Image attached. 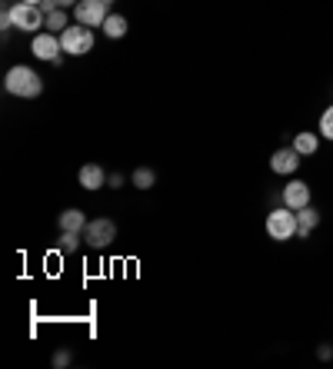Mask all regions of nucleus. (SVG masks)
Listing matches in <instances>:
<instances>
[{
    "label": "nucleus",
    "mask_w": 333,
    "mask_h": 369,
    "mask_svg": "<svg viewBox=\"0 0 333 369\" xmlns=\"http://www.w3.org/2000/svg\"><path fill=\"white\" fill-rule=\"evenodd\" d=\"M4 90L11 93V97H20V100H34L44 93V80H40V73L34 67H27V63H17V67L7 70V77H4Z\"/></svg>",
    "instance_id": "1"
},
{
    "label": "nucleus",
    "mask_w": 333,
    "mask_h": 369,
    "mask_svg": "<svg viewBox=\"0 0 333 369\" xmlns=\"http://www.w3.org/2000/svg\"><path fill=\"white\" fill-rule=\"evenodd\" d=\"M267 236L277 243H286L297 236V210L277 207L267 213Z\"/></svg>",
    "instance_id": "2"
},
{
    "label": "nucleus",
    "mask_w": 333,
    "mask_h": 369,
    "mask_svg": "<svg viewBox=\"0 0 333 369\" xmlns=\"http://www.w3.org/2000/svg\"><path fill=\"white\" fill-rule=\"evenodd\" d=\"M60 47H63V54H71V57H83V54L94 50V30L83 27V23H77V27L71 23V27L60 34Z\"/></svg>",
    "instance_id": "3"
},
{
    "label": "nucleus",
    "mask_w": 333,
    "mask_h": 369,
    "mask_svg": "<svg viewBox=\"0 0 333 369\" xmlns=\"http://www.w3.org/2000/svg\"><path fill=\"white\" fill-rule=\"evenodd\" d=\"M114 240H117V223L107 219V217L90 219V223H87V230H83V243H87L90 250H107Z\"/></svg>",
    "instance_id": "4"
},
{
    "label": "nucleus",
    "mask_w": 333,
    "mask_h": 369,
    "mask_svg": "<svg viewBox=\"0 0 333 369\" xmlns=\"http://www.w3.org/2000/svg\"><path fill=\"white\" fill-rule=\"evenodd\" d=\"M11 20H13L17 30H24V34H37V30L47 23V13L40 11V7H34V4H13Z\"/></svg>",
    "instance_id": "5"
},
{
    "label": "nucleus",
    "mask_w": 333,
    "mask_h": 369,
    "mask_svg": "<svg viewBox=\"0 0 333 369\" xmlns=\"http://www.w3.org/2000/svg\"><path fill=\"white\" fill-rule=\"evenodd\" d=\"M107 13L110 11L104 0H80V4L73 7V17H77V23H83V27H104Z\"/></svg>",
    "instance_id": "6"
},
{
    "label": "nucleus",
    "mask_w": 333,
    "mask_h": 369,
    "mask_svg": "<svg viewBox=\"0 0 333 369\" xmlns=\"http://www.w3.org/2000/svg\"><path fill=\"white\" fill-rule=\"evenodd\" d=\"M30 50H34V57L37 60H54L63 54V47H60V34H34V40H30Z\"/></svg>",
    "instance_id": "7"
},
{
    "label": "nucleus",
    "mask_w": 333,
    "mask_h": 369,
    "mask_svg": "<svg viewBox=\"0 0 333 369\" xmlns=\"http://www.w3.org/2000/svg\"><path fill=\"white\" fill-rule=\"evenodd\" d=\"M270 170H274L277 176H290L300 170V153L293 150V147H280V150L270 157Z\"/></svg>",
    "instance_id": "8"
},
{
    "label": "nucleus",
    "mask_w": 333,
    "mask_h": 369,
    "mask_svg": "<svg viewBox=\"0 0 333 369\" xmlns=\"http://www.w3.org/2000/svg\"><path fill=\"white\" fill-rule=\"evenodd\" d=\"M284 207H290V210H303V207H310V186L303 183V180H290V183L284 186Z\"/></svg>",
    "instance_id": "9"
},
{
    "label": "nucleus",
    "mask_w": 333,
    "mask_h": 369,
    "mask_svg": "<svg viewBox=\"0 0 333 369\" xmlns=\"http://www.w3.org/2000/svg\"><path fill=\"white\" fill-rule=\"evenodd\" d=\"M77 180H80L83 190H100V186H107V174H104V167L100 163H83L80 174H77Z\"/></svg>",
    "instance_id": "10"
},
{
    "label": "nucleus",
    "mask_w": 333,
    "mask_h": 369,
    "mask_svg": "<svg viewBox=\"0 0 333 369\" xmlns=\"http://www.w3.org/2000/svg\"><path fill=\"white\" fill-rule=\"evenodd\" d=\"M87 223H90V219L83 217V210H77V207L63 210V213L57 217V226H60V230H71V233H83V230H87Z\"/></svg>",
    "instance_id": "11"
},
{
    "label": "nucleus",
    "mask_w": 333,
    "mask_h": 369,
    "mask_svg": "<svg viewBox=\"0 0 333 369\" xmlns=\"http://www.w3.org/2000/svg\"><path fill=\"white\" fill-rule=\"evenodd\" d=\"M320 226V213L313 207H303V210H297V236H303L307 240L310 233Z\"/></svg>",
    "instance_id": "12"
},
{
    "label": "nucleus",
    "mask_w": 333,
    "mask_h": 369,
    "mask_svg": "<svg viewBox=\"0 0 333 369\" xmlns=\"http://www.w3.org/2000/svg\"><path fill=\"white\" fill-rule=\"evenodd\" d=\"M293 150H297L300 157H313V153L320 150V137H317V133H310V130H303V133L293 137Z\"/></svg>",
    "instance_id": "13"
},
{
    "label": "nucleus",
    "mask_w": 333,
    "mask_h": 369,
    "mask_svg": "<svg viewBox=\"0 0 333 369\" xmlns=\"http://www.w3.org/2000/svg\"><path fill=\"white\" fill-rule=\"evenodd\" d=\"M127 17H120V13H107V20H104V37H110V40H120V37H127Z\"/></svg>",
    "instance_id": "14"
},
{
    "label": "nucleus",
    "mask_w": 333,
    "mask_h": 369,
    "mask_svg": "<svg viewBox=\"0 0 333 369\" xmlns=\"http://www.w3.org/2000/svg\"><path fill=\"white\" fill-rule=\"evenodd\" d=\"M131 183L137 186V190H150V186L157 183V174L150 170V167H137V170L131 174Z\"/></svg>",
    "instance_id": "15"
},
{
    "label": "nucleus",
    "mask_w": 333,
    "mask_h": 369,
    "mask_svg": "<svg viewBox=\"0 0 333 369\" xmlns=\"http://www.w3.org/2000/svg\"><path fill=\"white\" fill-rule=\"evenodd\" d=\"M67 27H71V20H67V11H63V7H57V11L47 13V30L50 34H63Z\"/></svg>",
    "instance_id": "16"
},
{
    "label": "nucleus",
    "mask_w": 333,
    "mask_h": 369,
    "mask_svg": "<svg viewBox=\"0 0 333 369\" xmlns=\"http://www.w3.org/2000/svg\"><path fill=\"white\" fill-rule=\"evenodd\" d=\"M83 233H71V230H60V253H77L80 250Z\"/></svg>",
    "instance_id": "17"
},
{
    "label": "nucleus",
    "mask_w": 333,
    "mask_h": 369,
    "mask_svg": "<svg viewBox=\"0 0 333 369\" xmlns=\"http://www.w3.org/2000/svg\"><path fill=\"white\" fill-rule=\"evenodd\" d=\"M320 133L327 140H333V107H327L323 110V116H320Z\"/></svg>",
    "instance_id": "18"
},
{
    "label": "nucleus",
    "mask_w": 333,
    "mask_h": 369,
    "mask_svg": "<svg viewBox=\"0 0 333 369\" xmlns=\"http://www.w3.org/2000/svg\"><path fill=\"white\" fill-rule=\"evenodd\" d=\"M71 363H73L71 349H57V353H54V366H57V369H67Z\"/></svg>",
    "instance_id": "19"
},
{
    "label": "nucleus",
    "mask_w": 333,
    "mask_h": 369,
    "mask_svg": "<svg viewBox=\"0 0 333 369\" xmlns=\"http://www.w3.org/2000/svg\"><path fill=\"white\" fill-rule=\"evenodd\" d=\"M107 186H110V190H120V186H123V174H110L107 176Z\"/></svg>",
    "instance_id": "20"
},
{
    "label": "nucleus",
    "mask_w": 333,
    "mask_h": 369,
    "mask_svg": "<svg viewBox=\"0 0 333 369\" xmlns=\"http://www.w3.org/2000/svg\"><path fill=\"white\" fill-rule=\"evenodd\" d=\"M317 356H320V359H333V346H330V343H320V346H317Z\"/></svg>",
    "instance_id": "21"
},
{
    "label": "nucleus",
    "mask_w": 333,
    "mask_h": 369,
    "mask_svg": "<svg viewBox=\"0 0 333 369\" xmlns=\"http://www.w3.org/2000/svg\"><path fill=\"white\" fill-rule=\"evenodd\" d=\"M77 4H80V0H57V7H63V11H67V7H77Z\"/></svg>",
    "instance_id": "22"
},
{
    "label": "nucleus",
    "mask_w": 333,
    "mask_h": 369,
    "mask_svg": "<svg viewBox=\"0 0 333 369\" xmlns=\"http://www.w3.org/2000/svg\"><path fill=\"white\" fill-rule=\"evenodd\" d=\"M20 4H34V7H40V4H44V0H20Z\"/></svg>",
    "instance_id": "23"
},
{
    "label": "nucleus",
    "mask_w": 333,
    "mask_h": 369,
    "mask_svg": "<svg viewBox=\"0 0 333 369\" xmlns=\"http://www.w3.org/2000/svg\"><path fill=\"white\" fill-rule=\"evenodd\" d=\"M104 4H107V7H110V4H117V0H104Z\"/></svg>",
    "instance_id": "24"
}]
</instances>
